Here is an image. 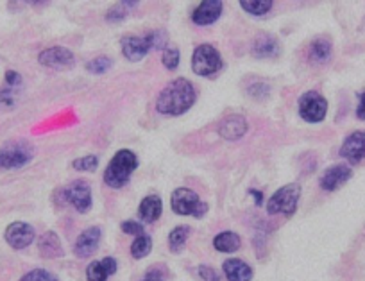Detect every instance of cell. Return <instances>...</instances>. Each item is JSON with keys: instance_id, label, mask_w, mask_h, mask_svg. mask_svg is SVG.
Here are the masks:
<instances>
[{"instance_id": "obj_13", "label": "cell", "mask_w": 365, "mask_h": 281, "mask_svg": "<svg viewBox=\"0 0 365 281\" xmlns=\"http://www.w3.org/2000/svg\"><path fill=\"white\" fill-rule=\"evenodd\" d=\"M222 15V2L220 0H205L192 13V20L197 26H212Z\"/></svg>"}, {"instance_id": "obj_19", "label": "cell", "mask_w": 365, "mask_h": 281, "mask_svg": "<svg viewBox=\"0 0 365 281\" xmlns=\"http://www.w3.org/2000/svg\"><path fill=\"white\" fill-rule=\"evenodd\" d=\"M161 212H163V203L158 195H147L142 203H140L138 215L140 219L145 220V223H154V220L160 219Z\"/></svg>"}, {"instance_id": "obj_38", "label": "cell", "mask_w": 365, "mask_h": 281, "mask_svg": "<svg viewBox=\"0 0 365 281\" xmlns=\"http://www.w3.org/2000/svg\"><path fill=\"white\" fill-rule=\"evenodd\" d=\"M251 195L256 199V205H262V192L251 190Z\"/></svg>"}, {"instance_id": "obj_5", "label": "cell", "mask_w": 365, "mask_h": 281, "mask_svg": "<svg viewBox=\"0 0 365 281\" xmlns=\"http://www.w3.org/2000/svg\"><path fill=\"white\" fill-rule=\"evenodd\" d=\"M34 156V149L26 142H9L0 147V168L13 170L29 163Z\"/></svg>"}, {"instance_id": "obj_25", "label": "cell", "mask_w": 365, "mask_h": 281, "mask_svg": "<svg viewBox=\"0 0 365 281\" xmlns=\"http://www.w3.org/2000/svg\"><path fill=\"white\" fill-rule=\"evenodd\" d=\"M190 231L192 230L188 226H178L170 231V235H168V245H170L172 251L174 252L181 251L182 245L187 244Z\"/></svg>"}, {"instance_id": "obj_36", "label": "cell", "mask_w": 365, "mask_h": 281, "mask_svg": "<svg viewBox=\"0 0 365 281\" xmlns=\"http://www.w3.org/2000/svg\"><path fill=\"white\" fill-rule=\"evenodd\" d=\"M142 281H165V272L161 269H150Z\"/></svg>"}, {"instance_id": "obj_34", "label": "cell", "mask_w": 365, "mask_h": 281, "mask_svg": "<svg viewBox=\"0 0 365 281\" xmlns=\"http://www.w3.org/2000/svg\"><path fill=\"white\" fill-rule=\"evenodd\" d=\"M199 274H201V277L205 281H220L219 274H217L215 270H213L212 267H208V265L199 267Z\"/></svg>"}, {"instance_id": "obj_23", "label": "cell", "mask_w": 365, "mask_h": 281, "mask_svg": "<svg viewBox=\"0 0 365 281\" xmlns=\"http://www.w3.org/2000/svg\"><path fill=\"white\" fill-rule=\"evenodd\" d=\"M240 244H242L240 237H238L235 231H222V233L217 235L215 240H213V245H215L217 251H220V252L238 251Z\"/></svg>"}, {"instance_id": "obj_20", "label": "cell", "mask_w": 365, "mask_h": 281, "mask_svg": "<svg viewBox=\"0 0 365 281\" xmlns=\"http://www.w3.org/2000/svg\"><path fill=\"white\" fill-rule=\"evenodd\" d=\"M224 274L230 281H251L252 269L242 260H227L224 262Z\"/></svg>"}, {"instance_id": "obj_24", "label": "cell", "mask_w": 365, "mask_h": 281, "mask_svg": "<svg viewBox=\"0 0 365 281\" xmlns=\"http://www.w3.org/2000/svg\"><path fill=\"white\" fill-rule=\"evenodd\" d=\"M20 91L16 86H8L0 88V111H9L15 110L16 101H19Z\"/></svg>"}, {"instance_id": "obj_18", "label": "cell", "mask_w": 365, "mask_h": 281, "mask_svg": "<svg viewBox=\"0 0 365 281\" xmlns=\"http://www.w3.org/2000/svg\"><path fill=\"white\" fill-rule=\"evenodd\" d=\"M252 54L259 59L276 58L279 54V44L270 34H262L256 38L255 45H252Z\"/></svg>"}, {"instance_id": "obj_6", "label": "cell", "mask_w": 365, "mask_h": 281, "mask_svg": "<svg viewBox=\"0 0 365 281\" xmlns=\"http://www.w3.org/2000/svg\"><path fill=\"white\" fill-rule=\"evenodd\" d=\"M192 68L197 76H213L222 68V58L213 45H199L192 56Z\"/></svg>"}, {"instance_id": "obj_30", "label": "cell", "mask_w": 365, "mask_h": 281, "mask_svg": "<svg viewBox=\"0 0 365 281\" xmlns=\"http://www.w3.org/2000/svg\"><path fill=\"white\" fill-rule=\"evenodd\" d=\"M161 61H163L165 68L175 70L179 65V51L175 47H167L161 56Z\"/></svg>"}, {"instance_id": "obj_14", "label": "cell", "mask_w": 365, "mask_h": 281, "mask_svg": "<svg viewBox=\"0 0 365 281\" xmlns=\"http://www.w3.org/2000/svg\"><path fill=\"white\" fill-rule=\"evenodd\" d=\"M353 175L347 165H335V167H329L324 174L321 175V188L326 192H335L336 188H340L342 185H346L349 181V178Z\"/></svg>"}, {"instance_id": "obj_8", "label": "cell", "mask_w": 365, "mask_h": 281, "mask_svg": "<svg viewBox=\"0 0 365 281\" xmlns=\"http://www.w3.org/2000/svg\"><path fill=\"white\" fill-rule=\"evenodd\" d=\"M65 199L79 213L90 212L91 208V188L86 181H73L65 188Z\"/></svg>"}, {"instance_id": "obj_28", "label": "cell", "mask_w": 365, "mask_h": 281, "mask_svg": "<svg viewBox=\"0 0 365 281\" xmlns=\"http://www.w3.org/2000/svg\"><path fill=\"white\" fill-rule=\"evenodd\" d=\"M111 59L106 58V56H101V58H96V59H91V61L86 63V68L88 72L91 73H104L108 72V70L111 68Z\"/></svg>"}, {"instance_id": "obj_16", "label": "cell", "mask_w": 365, "mask_h": 281, "mask_svg": "<svg viewBox=\"0 0 365 281\" xmlns=\"http://www.w3.org/2000/svg\"><path fill=\"white\" fill-rule=\"evenodd\" d=\"M247 133V121L242 115H230L219 124V135L224 140H240Z\"/></svg>"}, {"instance_id": "obj_1", "label": "cell", "mask_w": 365, "mask_h": 281, "mask_svg": "<svg viewBox=\"0 0 365 281\" xmlns=\"http://www.w3.org/2000/svg\"><path fill=\"white\" fill-rule=\"evenodd\" d=\"M195 97L197 96H195L194 84L185 77H179L163 88L156 101V110L161 115L178 117L194 106Z\"/></svg>"}, {"instance_id": "obj_26", "label": "cell", "mask_w": 365, "mask_h": 281, "mask_svg": "<svg viewBox=\"0 0 365 281\" xmlns=\"http://www.w3.org/2000/svg\"><path fill=\"white\" fill-rule=\"evenodd\" d=\"M242 9L255 16L267 15L272 9V0H242Z\"/></svg>"}, {"instance_id": "obj_17", "label": "cell", "mask_w": 365, "mask_h": 281, "mask_svg": "<svg viewBox=\"0 0 365 281\" xmlns=\"http://www.w3.org/2000/svg\"><path fill=\"white\" fill-rule=\"evenodd\" d=\"M115 272H117V262L108 256L101 262H91L86 269V277L88 281H106Z\"/></svg>"}, {"instance_id": "obj_9", "label": "cell", "mask_w": 365, "mask_h": 281, "mask_svg": "<svg viewBox=\"0 0 365 281\" xmlns=\"http://www.w3.org/2000/svg\"><path fill=\"white\" fill-rule=\"evenodd\" d=\"M38 61L43 66L54 70H68L72 68L73 63H76V56L65 47H51L45 48L40 56H38Z\"/></svg>"}, {"instance_id": "obj_15", "label": "cell", "mask_w": 365, "mask_h": 281, "mask_svg": "<svg viewBox=\"0 0 365 281\" xmlns=\"http://www.w3.org/2000/svg\"><path fill=\"white\" fill-rule=\"evenodd\" d=\"M99 242H101V230L99 228H88L84 230L83 233L79 235L76 242V247H73V252H76L77 258H88L91 256L93 252L97 251L99 247Z\"/></svg>"}, {"instance_id": "obj_3", "label": "cell", "mask_w": 365, "mask_h": 281, "mask_svg": "<svg viewBox=\"0 0 365 281\" xmlns=\"http://www.w3.org/2000/svg\"><path fill=\"white\" fill-rule=\"evenodd\" d=\"M172 210H174L178 215H194V217H202L208 212V206L206 203H202L199 199V195L195 194L190 188H178V190L172 194L170 199Z\"/></svg>"}, {"instance_id": "obj_31", "label": "cell", "mask_w": 365, "mask_h": 281, "mask_svg": "<svg viewBox=\"0 0 365 281\" xmlns=\"http://www.w3.org/2000/svg\"><path fill=\"white\" fill-rule=\"evenodd\" d=\"M20 281H58V277L48 272V270L34 269L31 272H27Z\"/></svg>"}, {"instance_id": "obj_37", "label": "cell", "mask_w": 365, "mask_h": 281, "mask_svg": "<svg viewBox=\"0 0 365 281\" xmlns=\"http://www.w3.org/2000/svg\"><path fill=\"white\" fill-rule=\"evenodd\" d=\"M356 117L361 118V121H365V91L360 96V104H358Z\"/></svg>"}, {"instance_id": "obj_2", "label": "cell", "mask_w": 365, "mask_h": 281, "mask_svg": "<svg viewBox=\"0 0 365 281\" xmlns=\"http://www.w3.org/2000/svg\"><path fill=\"white\" fill-rule=\"evenodd\" d=\"M138 167V158L128 149L118 150L104 170V181L111 188H122Z\"/></svg>"}, {"instance_id": "obj_21", "label": "cell", "mask_w": 365, "mask_h": 281, "mask_svg": "<svg viewBox=\"0 0 365 281\" xmlns=\"http://www.w3.org/2000/svg\"><path fill=\"white\" fill-rule=\"evenodd\" d=\"M40 252L45 258H59V256H63V247L58 235L52 233V231H47L40 238Z\"/></svg>"}, {"instance_id": "obj_7", "label": "cell", "mask_w": 365, "mask_h": 281, "mask_svg": "<svg viewBox=\"0 0 365 281\" xmlns=\"http://www.w3.org/2000/svg\"><path fill=\"white\" fill-rule=\"evenodd\" d=\"M326 113H328V101L319 91H307L299 99V115L303 121L317 124L324 121Z\"/></svg>"}, {"instance_id": "obj_33", "label": "cell", "mask_w": 365, "mask_h": 281, "mask_svg": "<svg viewBox=\"0 0 365 281\" xmlns=\"http://www.w3.org/2000/svg\"><path fill=\"white\" fill-rule=\"evenodd\" d=\"M120 228L125 235H136V237L143 235V224L136 223V220H125V223H122Z\"/></svg>"}, {"instance_id": "obj_4", "label": "cell", "mask_w": 365, "mask_h": 281, "mask_svg": "<svg viewBox=\"0 0 365 281\" xmlns=\"http://www.w3.org/2000/svg\"><path fill=\"white\" fill-rule=\"evenodd\" d=\"M299 195H301V186L296 185V183H290V185L282 186V188H279V190L269 199L267 212H269L270 215H276V213L292 215L297 208Z\"/></svg>"}, {"instance_id": "obj_32", "label": "cell", "mask_w": 365, "mask_h": 281, "mask_svg": "<svg viewBox=\"0 0 365 281\" xmlns=\"http://www.w3.org/2000/svg\"><path fill=\"white\" fill-rule=\"evenodd\" d=\"M135 6L136 2H120V4L115 6V8L108 13V19H110L111 22H120V20L125 16L128 8H135Z\"/></svg>"}, {"instance_id": "obj_22", "label": "cell", "mask_w": 365, "mask_h": 281, "mask_svg": "<svg viewBox=\"0 0 365 281\" xmlns=\"http://www.w3.org/2000/svg\"><path fill=\"white\" fill-rule=\"evenodd\" d=\"M310 59L317 65H324L331 59V44L326 38H317L310 45Z\"/></svg>"}, {"instance_id": "obj_29", "label": "cell", "mask_w": 365, "mask_h": 281, "mask_svg": "<svg viewBox=\"0 0 365 281\" xmlns=\"http://www.w3.org/2000/svg\"><path fill=\"white\" fill-rule=\"evenodd\" d=\"M97 165H99V158L93 156V154H90V156L79 158V160L73 161L72 167L76 168V170H81V172H91V170H96Z\"/></svg>"}, {"instance_id": "obj_35", "label": "cell", "mask_w": 365, "mask_h": 281, "mask_svg": "<svg viewBox=\"0 0 365 281\" xmlns=\"http://www.w3.org/2000/svg\"><path fill=\"white\" fill-rule=\"evenodd\" d=\"M6 84H8V86L19 88L20 84H22V76H20L19 72H15V70H8V72H6Z\"/></svg>"}, {"instance_id": "obj_27", "label": "cell", "mask_w": 365, "mask_h": 281, "mask_svg": "<svg viewBox=\"0 0 365 281\" xmlns=\"http://www.w3.org/2000/svg\"><path fill=\"white\" fill-rule=\"evenodd\" d=\"M150 249H153V240H150L149 235L143 233L142 237H136V240L133 242V245H131L133 258H136V260L145 258V256L150 252Z\"/></svg>"}, {"instance_id": "obj_11", "label": "cell", "mask_w": 365, "mask_h": 281, "mask_svg": "<svg viewBox=\"0 0 365 281\" xmlns=\"http://www.w3.org/2000/svg\"><path fill=\"white\" fill-rule=\"evenodd\" d=\"M149 51H153V44H150L149 34L143 38L128 36L122 40V52H124L125 58L133 63H136V61H140V59L145 58V56L149 54Z\"/></svg>"}, {"instance_id": "obj_12", "label": "cell", "mask_w": 365, "mask_h": 281, "mask_svg": "<svg viewBox=\"0 0 365 281\" xmlns=\"http://www.w3.org/2000/svg\"><path fill=\"white\" fill-rule=\"evenodd\" d=\"M340 156L349 163H360L365 160V131H356L346 138L340 149Z\"/></svg>"}, {"instance_id": "obj_10", "label": "cell", "mask_w": 365, "mask_h": 281, "mask_svg": "<svg viewBox=\"0 0 365 281\" xmlns=\"http://www.w3.org/2000/svg\"><path fill=\"white\" fill-rule=\"evenodd\" d=\"M34 228L27 223H13L6 230V242L13 249H26L34 240Z\"/></svg>"}]
</instances>
